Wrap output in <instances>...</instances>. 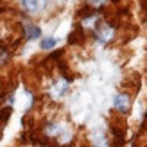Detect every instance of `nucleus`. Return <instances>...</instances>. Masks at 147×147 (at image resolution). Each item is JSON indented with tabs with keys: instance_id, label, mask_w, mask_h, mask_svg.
<instances>
[{
	"instance_id": "f257e3e1",
	"label": "nucleus",
	"mask_w": 147,
	"mask_h": 147,
	"mask_svg": "<svg viewBox=\"0 0 147 147\" xmlns=\"http://www.w3.org/2000/svg\"><path fill=\"white\" fill-rule=\"evenodd\" d=\"M41 136L47 138L49 142H54L57 145H67L72 142V131L65 122L59 120H47L41 127Z\"/></svg>"
},
{
	"instance_id": "f03ea898",
	"label": "nucleus",
	"mask_w": 147,
	"mask_h": 147,
	"mask_svg": "<svg viewBox=\"0 0 147 147\" xmlns=\"http://www.w3.org/2000/svg\"><path fill=\"white\" fill-rule=\"evenodd\" d=\"M93 34H95V38H97L100 43H109L115 38V27H113V24L104 22V24H99L97 27H95Z\"/></svg>"
},
{
	"instance_id": "7ed1b4c3",
	"label": "nucleus",
	"mask_w": 147,
	"mask_h": 147,
	"mask_svg": "<svg viewBox=\"0 0 147 147\" xmlns=\"http://www.w3.org/2000/svg\"><path fill=\"white\" fill-rule=\"evenodd\" d=\"M113 106H115V109H117L120 115L127 113L129 109H131V95H129L127 92L117 93V95H115V100H113Z\"/></svg>"
},
{
	"instance_id": "20e7f679",
	"label": "nucleus",
	"mask_w": 147,
	"mask_h": 147,
	"mask_svg": "<svg viewBox=\"0 0 147 147\" xmlns=\"http://www.w3.org/2000/svg\"><path fill=\"white\" fill-rule=\"evenodd\" d=\"M92 147H109V142L102 131L92 133Z\"/></svg>"
},
{
	"instance_id": "39448f33",
	"label": "nucleus",
	"mask_w": 147,
	"mask_h": 147,
	"mask_svg": "<svg viewBox=\"0 0 147 147\" xmlns=\"http://www.w3.org/2000/svg\"><path fill=\"white\" fill-rule=\"evenodd\" d=\"M24 34H25V40H36L41 36V29L34 24H27L24 27Z\"/></svg>"
},
{
	"instance_id": "423d86ee",
	"label": "nucleus",
	"mask_w": 147,
	"mask_h": 147,
	"mask_svg": "<svg viewBox=\"0 0 147 147\" xmlns=\"http://www.w3.org/2000/svg\"><path fill=\"white\" fill-rule=\"evenodd\" d=\"M22 5L27 13H34L40 5V0H22Z\"/></svg>"
},
{
	"instance_id": "0eeeda50",
	"label": "nucleus",
	"mask_w": 147,
	"mask_h": 147,
	"mask_svg": "<svg viewBox=\"0 0 147 147\" xmlns=\"http://www.w3.org/2000/svg\"><path fill=\"white\" fill-rule=\"evenodd\" d=\"M56 38H43L41 40V43H40V49L41 50H52L54 47H56Z\"/></svg>"
}]
</instances>
